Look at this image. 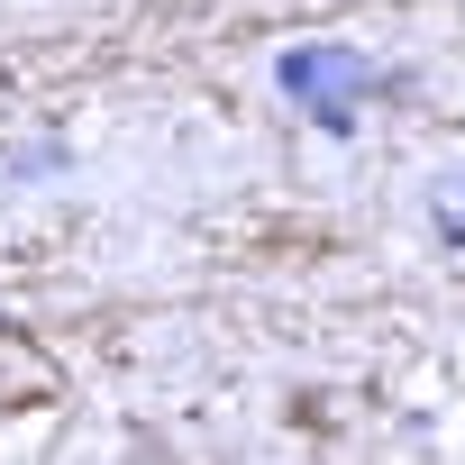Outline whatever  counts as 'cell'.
I'll return each instance as SVG.
<instances>
[{
	"label": "cell",
	"instance_id": "cell-2",
	"mask_svg": "<svg viewBox=\"0 0 465 465\" xmlns=\"http://www.w3.org/2000/svg\"><path fill=\"white\" fill-rule=\"evenodd\" d=\"M438 228H447V238H465V173H438Z\"/></svg>",
	"mask_w": 465,
	"mask_h": 465
},
{
	"label": "cell",
	"instance_id": "cell-1",
	"mask_svg": "<svg viewBox=\"0 0 465 465\" xmlns=\"http://www.w3.org/2000/svg\"><path fill=\"white\" fill-rule=\"evenodd\" d=\"M274 83H283V92H292V101H302V110H311L329 137H347V128H356V101H365V92H383L374 55L329 46V37H320V46H292V55L274 64Z\"/></svg>",
	"mask_w": 465,
	"mask_h": 465
}]
</instances>
